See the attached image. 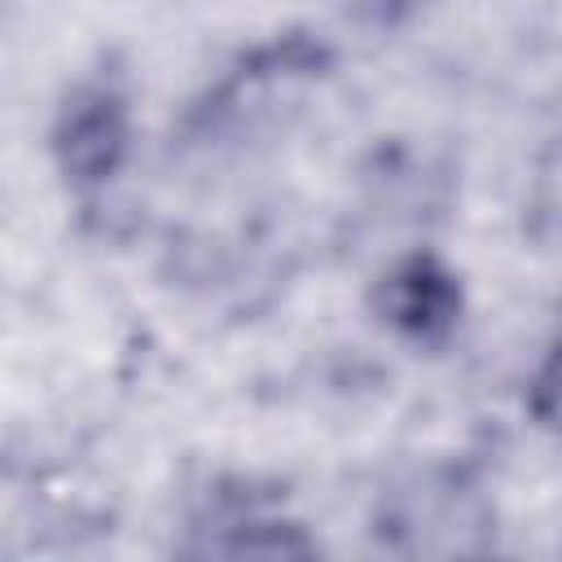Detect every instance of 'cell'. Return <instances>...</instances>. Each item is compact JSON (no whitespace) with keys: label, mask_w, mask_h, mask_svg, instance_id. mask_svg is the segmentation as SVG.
Instances as JSON below:
<instances>
[{"label":"cell","mask_w":562,"mask_h":562,"mask_svg":"<svg viewBox=\"0 0 562 562\" xmlns=\"http://www.w3.org/2000/svg\"><path fill=\"white\" fill-rule=\"evenodd\" d=\"M123 140H127L123 105L110 92H83V97H75V105H66L61 127H57L61 162L79 180L110 176L114 162H119V154H123Z\"/></svg>","instance_id":"cell-1"},{"label":"cell","mask_w":562,"mask_h":562,"mask_svg":"<svg viewBox=\"0 0 562 562\" xmlns=\"http://www.w3.org/2000/svg\"><path fill=\"white\" fill-rule=\"evenodd\" d=\"M457 294L448 285V272H439L430 259H413L404 268H395L382 281V312L391 325L408 329V334H435L452 321Z\"/></svg>","instance_id":"cell-2"},{"label":"cell","mask_w":562,"mask_h":562,"mask_svg":"<svg viewBox=\"0 0 562 562\" xmlns=\"http://www.w3.org/2000/svg\"><path fill=\"white\" fill-rule=\"evenodd\" d=\"M531 408H536V417H540L544 426L562 430V351L540 369L536 391H531Z\"/></svg>","instance_id":"cell-3"}]
</instances>
